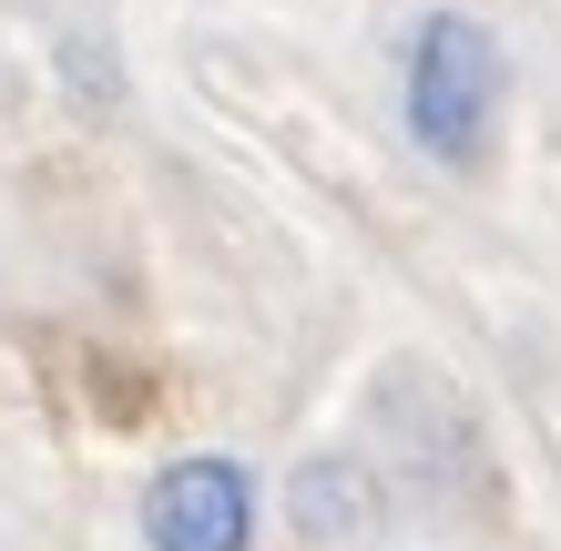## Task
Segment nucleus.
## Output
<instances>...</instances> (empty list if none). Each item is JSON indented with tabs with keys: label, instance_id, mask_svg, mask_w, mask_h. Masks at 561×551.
Segmentation results:
<instances>
[{
	"label": "nucleus",
	"instance_id": "f03ea898",
	"mask_svg": "<svg viewBox=\"0 0 561 551\" xmlns=\"http://www.w3.org/2000/svg\"><path fill=\"white\" fill-rule=\"evenodd\" d=\"M144 541L153 551H245L255 541V470L225 449H184L144 480Z\"/></svg>",
	"mask_w": 561,
	"mask_h": 551
},
{
	"label": "nucleus",
	"instance_id": "f257e3e1",
	"mask_svg": "<svg viewBox=\"0 0 561 551\" xmlns=\"http://www.w3.org/2000/svg\"><path fill=\"white\" fill-rule=\"evenodd\" d=\"M511 103V51L480 11H428L399 61V123L428 164H480Z\"/></svg>",
	"mask_w": 561,
	"mask_h": 551
}]
</instances>
